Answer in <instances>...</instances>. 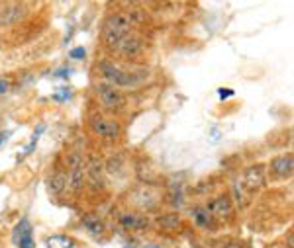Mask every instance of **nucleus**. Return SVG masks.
<instances>
[{
  "label": "nucleus",
  "instance_id": "f257e3e1",
  "mask_svg": "<svg viewBox=\"0 0 294 248\" xmlns=\"http://www.w3.org/2000/svg\"><path fill=\"white\" fill-rule=\"evenodd\" d=\"M134 29V16L130 12H112L102 23V41L110 49H116L118 43L130 35Z\"/></svg>",
  "mask_w": 294,
  "mask_h": 248
},
{
  "label": "nucleus",
  "instance_id": "f03ea898",
  "mask_svg": "<svg viewBox=\"0 0 294 248\" xmlns=\"http://www.w3.org/2000/svg\"><path fill=\"white\" fill-rule=\"evenodd\" d=\"M100 74L104 76V80H106V84H110L114 88H134L137 86L145 76H143V72H134V70H124L122 67H118V65H114L110 61H102L100 65Z\"/></svg>",
  "mask_w": 294,
  "mask_h": 248
},
{
  "label": "nucleus",
  "instance_id": "7ed1b4c3",
  "mask_svg": "<svg viewBox=\"0 0 294 248\" xmlns=\"http://www.w3.org/2000/svg\"><path fill=\"white\" fill-rule=\"evenodd\" d=\"M87 186V172H85V158L79 153H73L69 158V176L67 188L73 194H81Z\"/></svg>",
  "mask_w": 294,
  "mask_h": 248
},
{
  "label": "nucleus",
  "instance_id": "20e7f679",
  "mask_svg": "<svg viewBox=\"0 0 294 248\" xmlns=\"http://www.w3.org/2000/svg\"><path fill=\"white\" fill-rule=\"evenodd\" d=\"M89 125H91L92 133L96 137H102V139H110V141H114V139H118V137L122 135V125H120V121L114 119V117L92 115Z\"/></svg>",
  "mask_w": 294,
  "mask_h": 248
},
{
  "label": "nucleus",
  "instance_id": "39448f33",
  "mask_svg": "<svg viewBox=\"0 0 294 248\" xmlns=\"http://www.w3.org/2000/svg\"><path fill=\"white\" fill-rule=\"evenodd\" d=\"M96 96H98V100L102 102V106L104 108H108V110H122L124 108V104H126V96H124V92L118 90V88H114L110 84H106V82H102V84H96Z\"/></svg>",
  "mask_w": 294,
  "mask_h": 248
},
{
  "label": "nucleus",
  "instance_id": "423d86ee",
  "mask_svg": "<svg viewBox=\"0 0 294 248\" xmlns=\"http://www.w3.org/2000/svg\"><path fill=\"white\" fill-rule=\"evenodd\" d=\"M128 202L132 203L134 207H137V209H141V211H149V209H153L159 203V196L149 186H139L137 190H134L128 196Z\"/></svg>",
  "mask_w": 294,
  "mask_h": 248
},
{
  "label": "nucleus",
  "instance_id": "0eeeda50",
  "mask_svg": "<svg viewBox=\"0 0 294 248\" xmlns=\"http://www.w3.org/2000/svg\"><path fill=\"white\" fill-rule=\"evenodd\" d=\"M85 172H87V182L91 184L92 190H104V164L98 157L92 155L89 160H85Z\"/></svg>",
  "mask_w": 294,
  "mask_h": 248
},
{
  "label": "nucleus",
  "instance_id": "6e6552de",
  "mask_svg": "<svg viewBox=\"0 0 294 248\" xmlns=\"http://www.w3.org/2000/svg\"><path fill=\"white\" fill-rule=\"evenodd\" d=\"M204 209H206L214 219H224V217H229V215L233 213V205H231L229 196H218V198H214Z\"/></svg>",
  "mask_w": 294,
  "mask_h": 248
},
{
  "label": "nucleus",
  "instance_id": "1a4fd4ad",
  "mask_svg": "<svg viewBox=\"0 0 294 248\" xmlns=\"http://www.w3.org/2000/svg\"><path fill=\"white\" fill-rule=\"evenodd\" d=\"M143 47H145L143 45V39L132 31L130 35H126V37L118 43V47H116L114 51L120 53V55H124V57H136V55H139V53L143 51Z\"/></svg>",
  "mask_w": 294,
  "mask_h": 248
},
{
  "label": "nucleus",
  "instance_id": "9d476101",
  "mask_svg": "<svg viewBox=\"0 0 294 248\" xmlns=\"http://www.w3.org/2000/svg\"><path fill=\"white\" fill-rule=\"evenodd\" d=\"M271 174L278 180H286L292 176V157L290 155H282V157H276L271 160Z\"/></svg>",
  "mask_w": 294,
  "mask_h": 248
},
{
  "label": "nucleus",
  "instance_id": "9b49d317",
  "mask_svg": "<svg viewBox=\"0 0 294 248\" xmlns=\"http://www.w3.org/2000/svg\"><path fill=\"white\" fill-rule=\"evenodd\" d=\"M243 184H245L249 192H255V190L263 188L265 186V166H261V164L249 166L245 174H243Z\"/></svg>",
  "mask_w": 294,
  "mask_h": 248
},
{
  "label": "nucleus",
  "instance_id": "f8f14e48",
  "mask_svg": "<svg viewBox=\"0 0 294 248\" xmlns=\"http://www.w3.org/2000/svg\"><path fill=\"white\" fill-rule=\"evenodd\" d=\"M120 223H122L124 229H128V231H143V229H147V225H149L147 217L141 215V213H122L120 215Z\"/></svg>",
  "mask_w": 294,
  "mask_h": 248
},
{
  "label": "nucleus",
  "instance_id": "ddd939ff",
  "mask_svg": "<svg viewBox=\"0 0 294 248\" xmlns=\"http://www.w3.org/2000/svg\"><path fill=\"white\" fill-rule=\"evenodd\" d=\"M26 14V8L20 4H8L6 8L0 10V25H10V23H16L20 18H24Z\"/></svg>",
  "mask_w": 294,
  "mask_h": 248
},
{
  "label": "nucleus",
  "instance_id": "4468645a",
  "mask_svg": "<svg viewBox=\"0 0 294 248\" xmlns=\"http://www.w3.org/2000/svg\"><path fill=\"white\" fill-rule=\"evenodd\" d=\"M49 194L53 196H61L65 190H67V174L63 170H57L51 178H49Z\"/></svg>",
  "mask_w": 294,
  "mask_h": 248
},
{
  "label": "nucleus",
  "instance_id": "2eb2a0df",
  "mask_svg": "<svg viewBox=\"0 0 294 248\" xmlns=\"http://www.w3.org/2000/svg\"><path fill=\"white\" fill-rule=\"evenodd\" d=\"M75 241L67 235H51L46 239V248H75Z\"/></svg>",
  "mask_w": 294,
  "mask_h": 248
},
{
  "label": "nucleus",
  "instance_id": "dca6fc26",
  "mask_svg": "<svg viewBox=\"0 0 294 248\" xmlns=\"http://www.w3.org/2000/svg\"><path fill=\"white\" fill-rule=\"evenodd\" d=\"M83 227H85L91 235H102V233H104V223H102L96 215H85V217H83Z\"/></svg>",
  "mask_w": 294,
  "mask_h": 248
},
{
  "label": "nucleus",
  "instance_id": "f3484780",
  "mask_svg": "<svg viewBox=\"0 0 294 248\" xmlns=\"http://www.w3.org/2000/svg\"><path fill=\"white\" fill-rule=\"evenodd\" d=\"M194 221L198 223L200 227H206V229H212L214 227V217L204 209V207H198V209H194Z\"/></svg>",
  "mask_w": 294,
  "mask_h": 248
},
{
  "label": "nucleus",
  "instance_id": "a211bd4d",
  "mask_svg": "<svg viewBox=\"0 0 294 248\" xmlns=\"http://www.w3.org/2000/svg\"><path fill=\"white\" fill-rule=\"evenodd\" d=\"M159 225L165 227V229H177V225H179V217H177V215H167V217L159 219Z\"/></svg>",
  "mask_w": 294,
  "mask_h": 248
},
{
  "label": "nucleus",
  "instance_id": "6ab92c4d",
  "mask_svg": "<svg viewBox=\"0 0 294 248\" xmlns=\"http://www.w3.org/2000/svg\"><path fill=\"white\" fill-rule=\"evenodd\" d=\"M85 53H87V51H85L83 47H77V49H73V51H71V59H83V57H85Z\"/></svg>",
  "mask_w": 294,
  "mask_h": 248
},
{
  "label": "nucleus",
  "instance_id": "aec40b11",
  "mask_svg": "<svg viewBox=\"0 0 294 248\" xmlns=\"http://www.w3.org/2000/svg\"><path fill=\"white\" fill-rule=\"evenodd\" d=\"M8 88H10V82H8V80H4V78H0V96H2V94H6Z\"/></svg>",
  "mask_w": 294,
  "mask_h": 248
},
{
  "label": "nucleus",
  "instance_id": "412c9836",
  "mask_svg": "<svg viewBox=\"0 0 294 248\" xmlns=\"http://www.w3.org/2000/svg\"><path fill=\"white\" fill-rule=\"evenodd\" d=\"M224 248H245V247H241L239 243H233V241H227L226 245H224Z\"/></svg>",
  "mask_w": 294,
  "mask_h": 248
},
{
  "label": "nucleus",
  "instance_id": "4be33fe9",
  "mask_svg": "<svg viewBox=\"0 0 294 248\" xmlns=\"http://www.w3.org/2000/svg\"><path fill=\"white\" fill-rule=\"evenodd\" d=\"M233 94V90H229V88H222L220 90V98H227V96H231Z\"/></svg>",
  "mask_w": 294,
  "mask_h": 248
},
{
  "label": "nucleus",
  "instance_id": "5701e85b",
  "mask_svg": "<svg viewBox=\"0 0 294 248\" xmlns=\"http://www.w3.org/2000/svg\"><path fill=\"white\" fill-rule=\"evenodd\" d=\"M69 72H71L69 68H61V70L57 72V76H61V78H67V76H69Z\"/></svg>",
  "mask_w": 294,
  "mask_h": 248
},
{
  "label": "nucleus",
  "instance_id": "b1692460",
  "mask_svg": "<svg viewBox=\"0 0 294 248\" xmlns=\"http://www.w3.org/2000/svg\"><path fill=\"white\" fill-rule=\"evenodd\" d=\"M8 135H10L8 131H0V145H2V143H4L6 139H8Z\"/></svg>",
  "mask_w": 294,
  "mask_h": 248
},
{
  "label": "nucleus",
  "instance_id": "393cba45",
  "mask_svg": "<svg viewBox=\"0 0 294 248\" xmlns=\"http://www.w3.org/2000/svg\"><path fill=\"white\" fill-rule=\"evenodd\" d=\"M126 248H136V247H134V245H128V247H126Z\"/></svg>",
  "mask_w": 294,
  "mask_h": 248
}]
</instances>
